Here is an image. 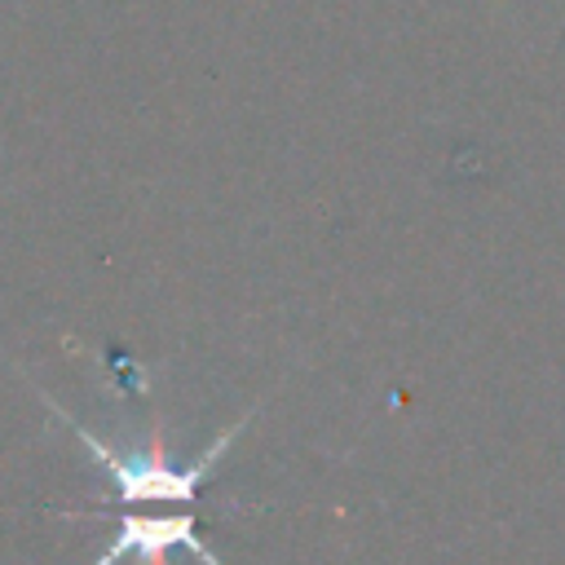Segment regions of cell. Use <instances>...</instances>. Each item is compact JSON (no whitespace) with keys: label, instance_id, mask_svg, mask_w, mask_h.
<instances>
[{"label":"cell","instance_id":"1","mask_svg":"<svg viewBox=\"0 0 565 565\" xmlns=\"http://www.w3.org/2000/svg\"><path fill=\"white\" fill-rule=\"evenodd\" d=\"M49 406H53V415L66 419V428L75 433V441H79V446L93 455V463L106 472V481H110V490H115L110 499H115L119 508H137V503H194L199 490L207 486V477L216 472V463L225 459V450L243 437V428H247L252 415H256V406H247L230 428H221V433L207 441V450H203L199 459L172 463L159 433H154L141 450H115V446H106L97 433H88L75 415H66L57 402H49Z\"/></svg>","mask_w":565,"mask_h":565},{"label":"cell","instance_id":"2","mask_svg":"<svg viewBox=\"0 0 565 565\" xmlns=\"http://www.w3.org/2000/svg\"><path fill=\"white\" fill-rule=\"evenodd\" d=\"M115 521V534H110V547L93 561V565H124V561H141V565H163L168 552H190L199 556L203 565H221V556L203 543L199 534V521L177 512V516H146V512H119L110 516Z\"/></svg>","mask_w":565,"mask_h":565}]
</instances>
